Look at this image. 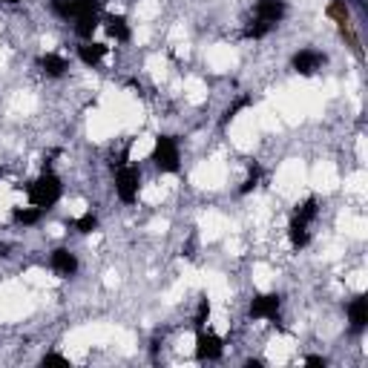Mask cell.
Returning a JSON list of instances; mask_svg holds the SVG:
<instances>
[{
  "label": "cell",
  "instance_id": "cell-1",
  "mask_svg": "<svg viewBox=\"0 0 368 368\" xmlns=\"http://www.w3.org/2000/svg\"><path fill=\"white\" fill-rule=\"evenodd\" d=\"M61 193H63V184H61V179H58L52 170H43V173L29 184V201H32L35 207H41V210H49L52 204H58Z\"/></svg>",
  "mask_w": 368,
  "mask_h": 368
},
{
  "label": "cell",
  "instance_id": "cell-2",
  "mask_svg": "<svg viewBox=\"0 0 368 368\" xmlns=\"http://www.w3.org/2000/svg\"><path fill=\"white\" fill-rule=\"evenodd\" d=\"M156 167L162 173H179L182 167V153H179V141L173 135H159L156 138V147H153V156Z\"/></svg>",
  "mask_w": 368,
  "mask_h": 368
},
{
  "label": "cell",
  "instance_id": "cell-3",
  "mask_svg": "<svg viewBox=\"0 0 368 368\" xmlns=\"http://www.w3.org/2000/svg\"><path fill=\"white\" fill-rule=\"evenodd\" d=\"M115 193H118V199L124 204H132L138 199V193H141V173H138V167L121 164L115 170Z\"/></svg>",
  "mask_w": 368,
  "mask_h": 368
},
{
  "label": "cell",
  "instance_id": "cell-4",
  "mask_svg": "<svg viewBox=\"0 0 368 368\" xmlns=\"http://www.w3.org/2000/svg\"><path fill=\"white\" fill-rule=\"evenodd\" d=\"M288 12V4L285 0H259L256 9H253V23H262L268 29H273Z\"/></svg>",
  "mask_w": 368,
  "mask_h": 368
},
{
  "label": "cell",
  "instance_id": "cell-5",
  "mask_svg": "<svg viewBox=\"0 0 368 368\" xmlns=\"http://www.w3.org/2000/svg\"><path fill=\"white\" fill-rule=\"evenodd\" d=\"M222 354H225L222 337H216V334H210V331H204V328L196 334V357H199V359L213 362V359H219Z\"/></svg>",
  "mask_w": 368,
  "mask_h": 368
},
{
  "label": "cell",
  "instance_id": "cell-6",
  "mask_svg": "<svg viewBox=\"0 0 368 368\" xmlns=\"http://www.w3.org/2000/svg\"><path fill=\"white\" fill-rule=\"evenodd\" d=\"M325 63V55L317 52V49H300L297 55L290 58V66L293 72H300V75H314V72Z\"/></svg>",
  "mask_w": 368,
  "mask_h": 368
},
{
  "label": "cell",
  "instance_id": "cell-7",
  "mask_svg": "<svg viewBox=\"0 0 368 368\" xmlns=\"http://www.w3.org/2000/svg\"><path fill=\"white\" fill-rule=\"evenodd\" d=\"M279 305H282L279 293H262V297H256L251 303V317L253 320H276Z\"/></svg>",
  "mask_w": 368,
  "mask_h": 368
},
{
  "label": "cell",
  "instance_id": "cell-8",
  "mask_svg": "<svg viewBox=\"0 0 368 368\" xmlns=\"http://www.w3.org/2000/svg\"><path fill=\"white\" fill-rule=\"evenodd\" d=\"M49 265H52V270L61 273V276H75V273H78V256L72 253V251H66V248L52 251Z\"/></svg>",
  "mask_w": 368,
  "mask_h": 368
},
{
  "label": "cell",
  "instance_id": "cell-9",
  "mask_svg": "<svg viewBox=\"0 0 368 368\" xmlns=\"http://www.w3.org/2000/svg\"><path fill=\"white\" fill-rule=\"evenodd\" d=\"M38 66H41V72H43L46 78H61V75H66V69H69V61H66L63 55L46 52V55H41Z\"/></svg>",
  "mask_w": 368,
  "mask_h": 368
},
{
  "label": "cell",
  "instance_id": "cell-10",
  "mask_svg": "<svg viewBox=\"0 0 368 368\" xmlns=\"http://www.w3.org/2000/svg\"><path fill=\"white\" fill-rule=\"evenodd\" d=\"M107 52H110V46H107V43H95V41H84V43L78 46V58H81V63H87V66H98V63L107 58Z\"/></svg>",
  "mask_w": 368,
  "mask_h": 368
},
{
  "label": "cell",
  "instance_id": "cell-11",
  "mask_svg": "<svg viewBox=\"0 0 368 368\" xmlns=\"http://www.w3.org/2000/svg\"><path fill=\"white\" fill-rule=\"evenodd\" d=\"M348 322L351 331H362L368 325V297H357L348 303Z\"/></svg>",
  "mask_w": 368,
  "mask_h": 368
},
{
  "label": "cell",
  "instance_id": "cell-12",
  "mask_svg": "<svg viewBox=\"0 0 368 368\" xmlns=\"http://www.w3.org/2000/svg\"><path fill=\"white\" fill-rule=\"evenodd\" d=\"M317 213H320V207H317V199L314 196H308L303 204H297V210H293V216H290V222H297V225H311L314 219H317Z\"/></svg>",
  "mask_w": 368,
  "mask_h": 368
},
{
  "label": "cell",
  "instance_id": "cell-13",
  "mask_svg": "<svg viewBox=\"0 0 368 368\" xmlns=\"http://www.w3.org/2000/svg\"><path fill=\"white\" fill-rule=\"evenodd\" d=\"M104 29H107V35H110V38H115L118 43H127V41H130V35H132V32H130V26H127V21H124L121 15H110V18L104 21Z\"/></svg>",
  "mask_w": 368,
  "mask_h": 368
},
{
  "label": "cell",
  "instance_id": "cell-14",
  "mask_svg": "<svg viewBox=\"0 0 368 368\" xmlns=\"http://www.w3.org/2000/svg\"><path fill=\"white\" fill-rule=\"evenodd\" d=\"M41 216H43V210L41 207H15L12 210V219L18 225H35V222H41Z\"/></svg>",
  "mask_w": 368,
  "mask_h": 368
},
{
  "label": "cell",
  "instance_id": "cell-15",
  "mask_svg": "<svg viewBox=\"0 0 368 368\" xmlns=\"http://www.w3.org/2000/svg\"><path fill=\"white\" fill-rule=\"evenodd\" d=\"M72 225H75V231H78V233H93V231L98 228V216L90 210V213H84L81 219H75Z\"/></svg>",
  "mask_w": 368,
  "mask_h": 368
},
{
  "label": "cell",
  "instance_id": "cell-16",
  "mask_svg": "<svg viewBox=\"0 0 368 368\" xmlns=\"http://www.w3.org/2000/svg\"><path fill=\"white\" fill-rule=\"evenodd\" d=\"M207 317H210V303H207V300H201V303H199V308H196V317H193V325H196V331H201V328H204Z\"/></svg>",
  "mask_w": 368,
  "mask_h": 368
},
{
  "label": "cell",
  "instance_id": "cell-17",
  "mask_svg": "<svg viewBox=\"0 0 368 368\" xmlns=\"http://www.w3.org/2000/svg\"><path fill=\"white\" fill-rule=\"evenodd\" d=\"M43 362H63V365H66L69 359H66V357H61V354H46V357H43Z\"/></svg>",
  "mask_w": 368,
  "mask_h": 368
},
{
  "label": "cell",
  "instance_id": "cell-18",
  "mask_svg": "<svg viewBox=\"0 0 368 368\" xmlns=\"http://www.w3.org/2000/svg\"><path fill=\"white\" fill-rule=\"evenodd\" d=\"M305 362H308V365H322V368H325V359H322V357H305Z\"/></svg>",
  "mask_w": 368,
  "mask_h": 368
},
{
  "label": "cell",
  "instance_id": "cell-19",
  "mask_svg": "<svg viewBox=\"0 0 368 368\" xmlns=\"http://www.w3.org/2000/svg\"><path fill=\"white\" fill-rule=\"evenodd\" d=\"M0 4H12L15 6V4H21V0H0Z\"/></svg>",
  "mask_w": 368,
  "mask_h": 368
}]
</instances>
